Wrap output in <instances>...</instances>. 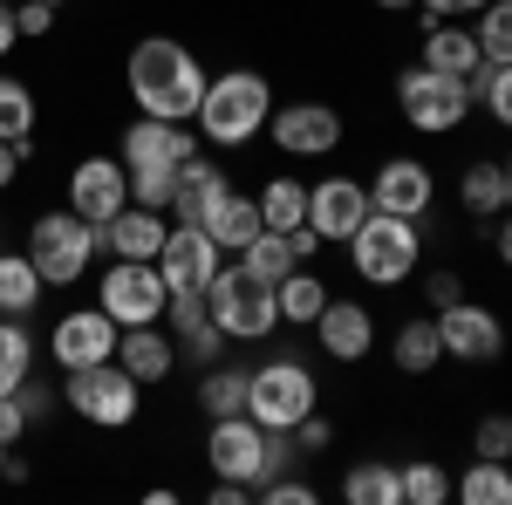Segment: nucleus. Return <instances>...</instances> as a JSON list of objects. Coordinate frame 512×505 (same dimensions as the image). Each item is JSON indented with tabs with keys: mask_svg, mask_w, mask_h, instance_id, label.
I'll return each instance as SVG.
<instances>
[{
	"mask_svg": "<svg viewBox=\"0 0 512 505\" xmlns=\"http://www.w3.org/2000/svg\"><path fill=\"white\" fill-rule=\"evenodd\" d=\"M123 76H130L137 110H144V117H158V123H192L198 103H205V82H212L205 69H198L192 48H185V41H171V35L137 41Z\"/></svg>",
	"mask_w": 512,
	"mask_h": 505,
	"instance_id": "nucleus-1",
	"label": "nucleus"
},
{
	"mask_svg": "<svg viewBox=\"0 0 512 505\" xmlns=\"http://www.w3.org/2000/svg\"><path fill=\"white\" fill-rule=\"evenodd\" d=\"M274 117V82L253 76V69H226V76L205 82V103H198V137L205 144H219V151H239V144H253L260 130Z\"/></svg>",
	"mask_w": 512,
	"mask_h": 505,
	"instance_id": "nucleus-2",
	"label": "nucleus"
},
{
	"mask_svg": "<svg viewBox=\"0 0 512 505\" xmlns=\"http://www.w3.org/2000/svg\"><path fill=\"white\" fill-rule=\"evenodd\" d=\"M349 260L369 287H396V280H410L417 260H424V233H417V219L369 205V219L349 233Z\"/></svg>",
	"mask_w": 512,
	"mask_h": 505,
	"instance_id": "nucleus-3",
	"label": "nucleus"
},
{
	"mask_svg": "<svg viewBox=\"0 0 512 505\" xmlns=\"http://www.w3.org/2000/svg\"><path fill=\"white\" fill-rule=\"evenodd\" d=\"M321 403L315 389V369L308 362H294V355H280V362H260V369H246V417L267 430H294L308 410Z\"/></svg>",
	"mask_w": 512,
	"mask_h": 505,
	"instance_id": "nucleus-4",
	"label": "nucleus"
},
{
	"mask_svg": "<svg viewBox=\"0 0 512 505\" xmlns=\"http://www.w3.org/2000/svg\"><path fill=\"white\" fill-rule=\"evenodd\" d=\"M96 253H103V239H96V226L82 212H41L28 226V260H35V273L48 287H76Z\"/></svg>",
	"mask_w": 512,
	"mask_h": 505,
	"instance_id": "nucleus-5",
	"label": "nucleus"
},
{
	"mask_svg": "<svg viewBox=\"0 0 512 505\" xmlns=\"http://www.w3.org/2000/svg\"><path fill=\"white\" fill-rule=\"evenodd\" d=\"M396 110H403V123L417 137H451L458 123L472 117V89H465V76H437L424 62H410L396 76Z\"/></svg>",
	"mask_w": 512,
	"mask_h": 505,
	"instance_id": "nucleus-6",
	"label": "nucleus"
},
{
	"mask_svg": "<svg viewBox=\"0 0 512 505\" xmlns=\"http://www.w3.org/2000/svg\"><path fill=\"white\" fill-rule=\"evenodd\" d=\"M205 301H212V321L226 328V342H267L280 328V301L267 280H253L246 267H219L212 273V287H205Z\"/></svg>",
	"mask_w": 512,
	"mask_h": 505,
	"instance_id": "nucleus-7",
	"label": "nucleus"
},
{
	"mask_svg": "<svg viewBox=\"0 0 512 505\" xmlns=\"http://www.w3.org/2000/svg\"><path fill=\"white\" fill-rule=\"evenodd\" d=\"M137 376L123 369L117 355L110 362H89V369H69V383H62V403L76 410L82 424H96V430H123V424H137Z\"/></svg>",
	"mask_w": 512,
	"mask_h": 505,
	"instance_id": "nucleus-8",
	"label": "nucleus"
},
{
	"mask_svg": "<svg viewBox=\"0 0 512 505\" xmlns=\"http://www.w3.org/2000/svg\"><path fill=\"white\" fill-rule=\"evenodd\" d=\"M164 273L158 260H110V273L96 280V308L110 314L117 328H144V321H158L164 314Z\"/></svg>",
	"mask_w": 512,
	"mask_h": 505,
	"instance_id": "nucleus-9",
	"label": "nucleus"
},
{
	"mask_svg": "<svg viewBox=\"0 0 512 505\" xmlns=\"http://www.w3.org/2000/svg\"><path fill=\"white\" fill-rule=\"evenodd\" d=\"M205 458H212V478H239V485H260L267 478V424H253L246 410L239 417H212V437H205Z\"/></svg>",
	"mask_w": 512,
	"mask_h": 505,
	"instance_id": "nucleus-10",
	"label": "nucleus"
},
{
	"mask_svg": "<svg viewBox=\"0 0 512 505\" xmlns=\"http://www.w3.org/2000/svg\"><path fill=\"white\" fill-rule=\"evenodd\" d=\"M158 273H164V294H205L212 273H219V239L205 233V226H192V219H178L164 233Z\"/></svg>",
	"mask_w": 512,
	"mask_h": 505,
	"instance_id": "nucleus-11",
	"label": "nucleus"
},
{
	"mask_svg": "<svg viewBox=\"0 0 512 505\" xmlns=\"http://www.w3.org/2000/svg\"><path fill=\"white\" fill-rule=\"evenodd\" d=\"M437 342H444L451 362H499L506 355V321L492 308H478V301H451L437 314Z\"/></svg>",
	"mask_w": 512,
	"mask_h": 505,
	"instance_id": "nucleus-12",
	"label": "nucleus"
},
{
	"mask_svg": "<svg viewBox=\"0 0 512 505\" xmlns=\"http://www.w3.org/2000/svg\"><path fill=\"white\" fill-rule=\"evenodd\" d=\"M123 205H130V171L123 157H82L69 171V212H82L89 226H110Z\"/></svg>",
	"mask_w": 512,
	"mask_h": 505,
	"instance_id": "nucleus-13",
	"label": "nucleus"
},
{
	"mask_svg": "<svg viewBox=\"0 0 512 505\" xmlns=\"http://www.w3.org/2000/svg\"><path fill=\"white\" fill-rule=\"evenodd\" d=\"M117 342H123V328L103 308H76V314L55 321V342H48V349H55L62 376H69V369H89V362H110Z\"/></svg>",
	"mask_w": 512,
	"mask_h": 505,
	"instance_id": "nucleus-14",
	"label": "nucleus"
},
{
	"mask_svg": "<svg viewBox=\"0 0 512 505\" xmlns=\"http://www.w3.org/2000/svg\"><path fill=\"white\" fill-rule=\"evenodd\" d=\"M431 198H437V178H431V164H417V157H383V171L369 178V205H376V212L424 219Z\"/></svg>",
	"mask_w": 512,
	"mask_h": 505,
	"instance_id": "nucleus-15",
	"label": "nucleus"
},
{
	"mask_svg": "<svg viewBox=\"0 0 512 505\" xmlns=\"http://www.w3.org/2000/svg\"><path fill=\"white\" fill-rule=\"evenodd\" d=\"M362 219H369V185L362 178H321V185H308V226L321 233V246L328 239L349 246V233Z\"/></svg>",
	"mask_w": 512,
	"mask_h": 505,
	"instance_id": "nucleus-16",
	"label": "nucleus"
},
{
	"mask_svg": "<svg viewBox=\"0 0 512 505\" xmlns=\"http://www.w3.org/2000/svg\"><path fill=\"white\" fill-rule=\"evenodd\" d=\"M274 144L287 157H328L335 144H342V117L328 110V103H287V110H274Z\"/></svg>",
	"mask_w": 512,
	"mask_h": 505,
	"instance_id": "nucleus-17",
	"label": "nucleus"
},
{
	"mask_svg": "<svg viewBox=\"0 0 512 505\" xmlns=\"http://www.w3.org/2000/svg\"><path fill=\"white\" fill-rule=\"evenodd\" d=\"M315 342L328 362H362V355L376 349V321H369L362 301H328L315 314Z\"/></svg>",
	"mask_w": 512,
	"mask_h": 505,
	"instance_id": "nucleus-18",
	"label": "nucleus"
},
{
	"mask_svg": "<svg viewBox=\"0 0 512 505\" xmlns=\"http://www.w3.org/2000/svg\"><path fill=\"white\" fill-rule=\"evenodd\" d=\"M164 212L158 205H123L110 226H96V239H103V253L110 260H158L164 253Z\"/></svg>",
	"mask_w": 512,
	"mask_h": 505,
	"instance_id": "nucleus-19",
	"label": "nucleus"
},
{
	"mask_svg": "<svg viewBox=\"0 0 512 505\" xmlns=\"http://www.w3.org/2000/svg\"><path fill=\"white\" fill-rule=\"evenodd\" d=\"M185 157H198V130H185V123L137 117L123 130V164H185Z\"/></svg>",
	"mask_w": 512,
	"mask_h": 505,
	"instance_id": "nucleus-20",
	"label": "nucleus"
},
{
	"mask_svg": "<svg viewBox=\"0 0 512 505\" xmlns=\"http://www.w3.org/2000/svg\"><path fill=\"white\" fill-rule=\"evenodd\" d=\"M198 226H205V233L219 239V253H246L253 239L267 233V219H260V198H239L233 185L219 192V205H212V212H205Z\"/></svg>",
	"mask_w": 512,
	"mask_h": 505,
	"instance_id": "nucleus-21",
	"label": "nucleus"
},
{
	"mask_svg": "<svg viewBox=\"0 0 512 505\" xmlns=\"http://www.w3.org/2000/svg\"><path fill=\"white\" fill-rule=\"evenodd\" d=\"M219 192H226V171H219L212 157L198 151V157H185V164H178V192H171V212L198 226V219L219 205Z\"/></svg>",
	"mask_w": 512,
	"mask_h": 505,
	"instance_id": "nucleus-22",
	"label": "nucleus"
},
{
	"mask_svg": "<svg viewBox=\"0 0 512 505\" xmlns=\"http://www.w3.org/2000/svg\"><path fill=\"white\" fill-rule=\"evenodd\" d=\"M417 62H424V69H437V76H472L485 55H478V35H472V28L431 21V28H424V55H417Z\"/></svg>",
	"mask_w": 512,
	"mask_h": 505,
	"instance_id": "nucleus-23",
	"label": "nucleus"
},
{
	"mask_svg": "<svg viewBox=\"0 0 512 505\" xmlns=\"http://www.w3.org/2000/svg\"><path fill=\"white\" fill-rule=\"evenodd\" d=\"M117 362L137 376V383H164V376H171V362H178V349L158 335V321H144V328H123Z\"/></svg>",
	"mask_w": 512,
	"mask_h": 505,
	"instance_id": "nucleus-24",
	"label": "nucleus"
},
{
	"mask_svg": "<svg viewBox=\"0 0 512 505\" xmlns=\"http://www.w3.org/2000/svg\"><path fill=\"white\" fill-rule=\"evenodd\" d=\"M458 205H465L472 219H499V212H512V171L492 164V157H478L472 171H465V185H458Z\"/></svg>",
	"mask_w": 512,
	"mask_h": 505,
	"instance_id": "nucleus-25",
	"label": "nucleus"
},
{
	"mask_svg": "<svg viewBox=\"0 0 512 505\" xmlns=\"http://www.w3.org/2000/svg\"><path fill=\"white\" fill-rule=\"evenodd\" d=\"M342 499L349 505H403V471H396L390 458H362V465H349V478H342Z\"/></svg>",
	"mask_w": 512,
	"mask_h": 505,
	"instance_id": "nucleus-26",
	"label": "nucleus"
},
{
	"mask_svg": "<svg viewBox=\"0 0 512 505\" xmlns=\"http://www.w3.org/2000/svg\"><path fill=\"white\" fill-rule=\"evenodd\" d=\"M0 144H21V157H35V89L21 76H0Z\"/></svg>",
	"mask_w": 512,
	"mask_h": 505,
	"instance_id": "nucleus-27",
	"label": "nucleus"
},
{
	"mask_svg": "<svg viewBox=\"0 0 512 505\" xmlns=\"http://www.w3.org/2000/svg\"><path fill=\"white\" fill-rule=\"evenodd\" d=\"M260 219H267V233L308 226V178H267L260 185Z\"/></svg>",
	"mask_w": 512,
	"mask_h": 505,
	"instance_id": "nucleus-28",
	"label": "nucleus"
},
{
	"mask_svg": "<svg viewBox=\"0 0 512 505\" xmlns=\"http://www.w3.org/2000/svg\"><path fill=\"white\" fill-rule=\"evenodd\" d=\"M396 369L403 376H431L437 362H444V342H437V314H424V321H403L396 328Z\"/></svg>",
	"mask_w": 512,
	"mask_h": 505,
	"instance_id": "nucleus-29",
	"label": "nucleus"
},
{
	"mask_svg": "<svg viewBox=\"0 0 512 505\" xmlns=\"http://www.w3.org/2000/svg\"><path fill=\"white\" fill-rule=\"evenodd\" d=\"M465 89H472V110H485L499 130H512V62H478Z\"/></svg>",
	"mask_w": 512,
	"mask_h": 505,
	"instance_id": "nucleus-30",
	"label": "nucleus"
},
{
	"mask_svg": "<svg viewBox=\"0 0 512 505\" xmlns=\"http://www.w3.org/2000/svg\"><path fill=\"white\" fill-rule=\"evenodd\" d=\"M48 294V280L35 273L28 253H0V314H35V301Z\"/></svg>",
	"mask_w": 512,
	"mask_h": 505,
	"instance_id": "nucleus-31",
	"label": "nucleus"
},
{
	"mask_svg": "<svg viewBox=\"0 0 512 505\" xmlns=\"http://www.w3.org/2000/svg\"><path fill=\"white\" fill-rule=\"evenodd\" d=\"M274 301H280V321H287V328H315V314L328 308V287H321L308 267H294L274 287Z\"/></svg>",
	"mask_w": 512,
	"mask_h": 505,
	"instance_id": "nucleus-32",
	"label": "nucleus"
},
{
	"mask_svg": "<svg viewBox=\"0 0 512 505\" xmlns=\"http://www.w3.org/2000/svg\"><path fill=\"white\" fill-rule=\"evenodd\" d=\"M28 376H35V335L21 328V314H0V396H14Z\"/></svg>",
	"mask_w": 512,
	"mask_h": 505,
	"instance_id": "nucleus-33",
	"label": "nucleus"
},
{
	"mask_svg": "<svg viewBox=\"0 0 512 505\" xmlns=\"http://www.w3.org/2000/svg\"><path fill=\"white\" fill-rule=\"evenodd\" d=\"M198 410H205V417H239V410H246V369L212 362V369L198 376Z\"/></svg>",
	"mask_w": 512,
	"mask_h": 505,
	"instance_id": "nucleus-34",
	"label": "nucleus"
},
{
	"mask_svg": "<svg viewBox=\"0 0 512 505\" xmlns=\"http://www.w3.org/2000/svg\"><path fill=\"white\" fill-rule=\"evenodd\" d=\"M239 267L253 273V280H267V287H280L287 273L301 267V253H294V239H287V233H260L246 253H239Z\"/></svg>",
	"mask_w": 512,
	"mask_h": 505,
	"instance_id": "nucleus-35",
	"label": "nucleus"
},
{
	"mask_svg": "<svg viewBox=\"0 0 512 505\" xmlns=\"http://www.w3.org/2000/svg\"><path fill=\"white\" fill-rule=\"evenodd\" d=\"M465 505H512V471H506V458H472V471L451 485Z\"/></svg>",
	"mask_w": 512,
	"mask_h": 505,
	"instance_id": "nucleus-36",
	"label": "nucleus"
},
{
	"mask_svg": "<svg viewBox=\"0 0 512 505\" xmlns=\"http://www.w3.org/2000/svg\"><path fill=\"white\" fill-rule=\"evenodd\" d=\"M396 471H403V505H444L451 499V478H444L437 458H410V465H396Z\"/></svg>",
	"mask_w": 512,
	"mask_h": 505,
	"instance_id": "nucleus-37",
	"label": "nucleus"
},
{
	"mask_svg": "<svg viewBox=\"0 0 512 505\" xmlns=\"http://www.w3.org/2000/svg\"><path fill=\"white\" fill-rule=\"evenodd\" d=\"M130 171V205H171V192H178V164H123Z\"/></svg>",
	"mask_w": 512,
	"mask_h": 505,
	"instance_id": "nucleus-38",
	"label": "nucleus"
},
{
	"mask_svg": "<svg viewBox=\"0 0 512 505\" xmlns=\"http://www.w3.org/2000/svg\"><path fill=\"white\" fill-rule=\"evenodd\" d=\"M478 55L485 62H512V0H492L485 14H478Z\"/></svg>",
	"mask_w": 512,
	"mask_h": 505,
	"instance_id": "nucleus-39",
	"label": "nucleus"
},
{
	"mask_svg": "<svg viewBox=\"0 0 512 505\" xmlns=\"http://www.w3.org/2000/svg\"><path fill=\"white\" fill-rule=\"evenodd\" d=\"M178 355H185V362H198V369H212V362L226 355V328H219V321L185 328V335H178Z\"/></svg>",
	"mask_w": 512,
	"mask_h": 505,
	"instance_id": "nucleus-40",
	"label": "nucleus"
},
{
	"mask_svg": "<svg viewBox=\"0 0 512 505\" xmlns=\"http://www.w3.org/2000/svg\"><path fill=\"white\" fill-rule=\"evenodd\" d=\"M472 458H512V417H478Z\"/></svg>",
	"mask_w": 512,
	"mask_h": 505,
	"instance_id": "nucleus-41",
	"label": "nucleus"
},
{
	"mask_svg": "<svg viewBox=\"0 0 512 505\" xmlns=\"http://www.w3.org/2000/svg\"><path fill=\"white\" fill-rule=\"evenodd\" d=\"M253 499H260V505H315V485L280 471V478H267V485H253Z\"/></svg>",
	"mask_w": 512,
	"mask_h": 505,
	"instance_id": "nucleus-42",
	"label": "nucleus"
},
{
	"mask_svg": "<svg viewBox=\"0 0 512 505\" xmlns=\"http://www.w3.org/2000/svg\"><path fill=\"white\" fill-rule=\"evenodd\" d=\"M164 314H171V335H185V328H198V321H212V301H205V294H171Z\"/></svg>",
	"mask_w": 512,
	"mask_h": 505,
	"instance_id": "nucleus-43",
	"label": "nucleus"
},
{
	"mask_svg": "<svg viewBox=\"0 0 512 505\" xmlns=\"http://www.w3.org/2000/svg\"><path fill=\"white\" fill-rule=\"evenodd\" d=\"M14 28H21V41H41L55 28V7H48V0H21V7H14Z\"/></svg>",
	"mask_w": 512,
	"mask_h": 505,
	"instance_id": "nucleus-44",
	"label": "nucleus"
},
{
	"mask_svg": "<svg viewBox=\"0 0 512 505\" xmlns=\"http://www.w3.org/2000/svg\"><path fill=\"white\" fill-rule=\"evenodd\" d=\"M424 294H431V314H444L451 301H465V280H458L451 267H437L431 280H424Z\"/></svg>",
	"mask_w": 512,
	"mask_h": 505,
	"instance_id": "nucleus-45",
	"label": "nucleus"
},
{
	"mask_svg": "<svg viewBox=\"0 0 512 505\" xmlns=\"http://www.w3.org/2000/svg\"><path fill=\"white\" fill-rule=\"evenodd\" d=\"M328 437H335V424H328L321 410H308V417L294 424V444H301V451H328Z\"/></svg>",
	"mask_w": 512,
	"mask_h": 505,
	"instance_id": "nucleus-46",
	"label": "nucleus"
},
{
	"mask_svg": "<svg viewBox=\"0 0 512 505\" xmlns=\"http://www.w3.org/2000/svg\"><path fill=\"white\" fill-rule=\"evenodd\" d=\"M28 410H21V396H0V444H21L28 437Z\"/></svg>",
	"mask_w": 512,
	"mask_h": 505,
	"instance_id": "nucleus-47",
	"label": "nucleus"
},
{
	"mask_svg": "<svg viewBox=\"0 0 512 505\" xmlns=\"http://www.w3.org/2000/svg\"><path fill=\"white\" fill-rule=\"evenodd\" d=\"M417 7H424L431 21H472V14H485L492 0H417Z\"/></svg>",
	"mask_w": 512,
	"mask_h": 505,
	"instance_id": "nucleus-48",
	"label": "nucleus"
},
{
	"mask_svg": "<svg viewBox=\"0 0 512 505\" xmlns=\"http://www.w3.org/2000/svg\"><path fill=\"white\" fill-rule=\"evenodd\" d=\"M14 396H21V410H28V424H41V417L55 410V389H48V383H35V376H28V383L14 389Z\"/></svg>",
	"mask_w": 512,
	"mask_h": 505,
	"instance_id": "nucleus-49",
	"label": "nucleus"
},
{
	"mask_svg": "<svg viewBox=\"0 0 512 505\" xmlns=\"http://www.w3.org/2000/svg\"><path fill=\"white\" fill-rule=\"evenodd\" d=\"M21 164H28V157H21V144H0V192L21 178Z\"/></svg>",
	"mask_w": 512,
	"mask_h": 505,
	"instance_id": "nucleus-50",
	"label": "nucleus"
},
{
	"mask_svg": "<svg viewBox=\"0 0 512 505\" xmlns=\"http://www.w3.org/2000/svg\"><path fill=\"white\" fill-rule=\"evenodd\" d=\"M14 41H21V28H14V0H0V62H7Z\"/></svg>",
	"mask_w": 512,
	"mask_h": 505,
	"instance_id": "nucleus-51",
	"label": "nucleus"
},
{
	"mask_svg": "<svg viewBox=\"0 0 512 505\" xmlns=\"http://www.w3.org/2000/svg\"><path fill=\"white\" fill-rule=\"evenodd\" d=\"M492 253L512 267V212H499V239H492Z\"/></svg>",
	"mask_w": 512,
	"mask_h": 505,
	"instance_id": "nucleus-52",
	"label": "nucleus"
},
{
	"mask_svg": "<svg viewBox=\"0 0 512 505\" xmlns=\"http://www.w3.org/2000/svg\"><path fill=\"white\" fill-rule=\"evenodd\" d=\"M376 7H383V14H403V7H417V0H376Z\"/></svg>",
	"mask_w": 512,
	"mask_h": 505,
	"instance_id": "nucleus-53",
	"label": "nucleus"
},
{
	"mask_svg": "<svg viewBox=\"0 0 512 505\" xmlns=\"http://www.w3.org/2000/svg\"><path fill=\"white\" fill-rule=\"evenodd\" d=\"M0 465H7V444H0Z\"/></svg>",
	"mask_w": 512,
	"mask_h": 505,
	"instance_id": "nucleus-54",
	"label": "nucleus"
},
{
	"mask_svg": "<svg viewBox=\"0 0 512 505\" xmlns=\"http://www.w3.org/2000/svg\"><path fill=\"white\" fill-rule=\"evenodd\" d=\"M48 7H62V0H48Z\"/></svg>",
	"mask_w": 512,
	"mask_h": 505,
	"instance_id": "nucleus-55",
	"label": "nucleus"
},
{
	"mask_svg": "<svg viewBox=\"0 0 512 505\" xmlns=\"http://www.w3.org/2000/svg\"><path fill=\"white\" fill-rule=\"evenodd\" d=\"M506 171H512V157H506Z\"/></svg>",
	"mask_w": 512,
	"mask_h": 505,
	"instance_id": "nucleus-56",
	"label": "nucleus"
}]
</instances>
